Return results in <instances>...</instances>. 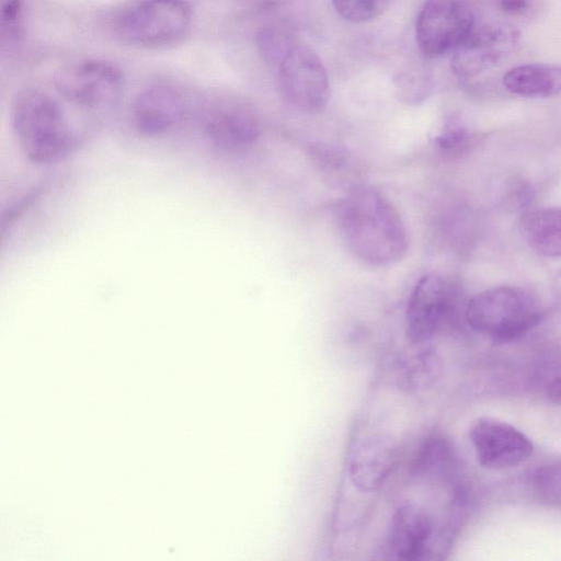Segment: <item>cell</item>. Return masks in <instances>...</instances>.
Returning a JSON list of instances; mask_svg holds the SVG:
<instances>
[{
	"label": "cell",
	"instance_id": "6da1fadb",
	"mask_svg": "<svg viewBox=\"0 0 561 561\" xmlns=\"http://www.w3.org/2000/svg\"><path fill=\"white\" fill-rule=\"evenodd\" d=\"M335 227L347 251L365 265L400 262L409 250V233L396 206L368 185L345 193L332 208Z\"/></svg>",
	"mask_w": 561,
	"mask_h": 561
},
{
	"label": "cell",
	"instance_id": "7a4b0ae2",
	"mask_svg": "<svg viewBox=\"0 0 561 561\" xmlns=\"http://www.w3.org/2000/svg\"><path fill=\"white\" fill-rule=\"evenodd\" d=\"M11 121L22 152L34 163L57 161L75 146V136L59 104L39 89L25 88L15 94Z\"/></svg>",
	"mask_w": 561,
	"mask_h": 561
},
{
	"label": "cell",
	"instance_id": "3957f363",
	"mask_svg": "<svg viewBox=\"0 0 561 561\" xmlns=\"http://www.w3.org/2000/svg\"><path fill=\"white\" fill-rule=\"evenodd\" d=\"M465 318L477 332L497 341H512L537 325L541 311L523 289L497 286L474 295L467 304Z\"/></svg>",
	"mask_w": 561,
	"mask_h": 561
},
{
	"label": "cell",
	"instance_id": "277c9868",
	"mask_svg": "<svg viewBox=\"0 0 561 561\" xmlns=\"http://www.w3.org/2000/svg\"><path fill=\"white\" fill-rule=\"evenodd\" d=\"M468 0H426L415 22V39L426 57H437L458 48L476 28Z\"/></svg>",
	"mask_w": 561,
	"mask_h": 561
},
{
	"label": "cell",
	"instance_id": "5b68a950",
	"mask_svg": "<svg viewBox=\"0 0 561 561\" xmlns=\"http://www.w3.org/2000/svg\"><path fill=\"white\" fill-rule=\"evenodd\" d=\"M278 90L283 100L297 111L317 114L329 101L327 69L309 47L297 44L278 65Z\"/></svg>",
	"mask_w": 561,
	"mask_h": 561
},
{
	"label": "cell",
	"instance_id": "8992f818",
	"mask_svg": "<svg viewBox=\"0 0 561 561\" xmlns=\"http://www.w3.org/2000/svg\"><path fill=\"white\" fill-rule=\"evenodd\" d=\"M190 22L184 0H146L119 18L117 31L129 43L158 46L182 37Z\"/></svg>",
	"mask_w": 561,
	"mask_h": 561
},
{
	"label": "cell",
	"instance_id": "52a82bcc",
	"mask_svg": "<svg viewBox=\"0 0 561 561\" xmlns=\"http://www.w3.org/2000/svg\"><path fill=\"white\" fill-rule=\"evenodd\" d=\"M454 301V289L443 276L423 275L407 301L404 330L408 340L413 344L431 340L451 317Z\"/></svg>",
	"mask_w": 561,
	"mask_h": 561
},
{
	"label": "cell",
	"instance_id": "ba28073f",
	"mask_svg": "<svg viewBox=\"0 0 561 561\" xmlns=\"http://www.w3.org/2000/svg\"><path fill=\"white\" fill-rule=\"evenodd\" d=\"M55 84L60 94L76 105L104 108L119 98L123 75L110 62L87 60L61 69L55 77Z\"/></svg>",
	"mask_w": 561,
	"mask_h": 561
},
{
	"label": "cell",
	"instance_id": "9c48e42d",
	"mask_svg": "<svg viewBox=\"0 0 561 561\" xmlns=\"http://www.w3.org/2000/svg\"><path fill=\"white\" fill-rule=\"evenodd\" d=\"M469 437L481 466L507 469L527 460L534 445L513 425L493 417L477 419L469 428Z\"/></svg>",
	"mask_w": 561,
	"mask_h": 561
},
{
	"label": "cell",
	"instance_id": "30bf717a",
	"mask_svg": "<svg viewBox=\"0 0 561 561\" xmlns=\"http://www.w3.org/2000/svg\"><path fill=\"white\" fill-rule=\"evenodd\" d=\"M204 131L209 141L221 150L241 152L255 144L261 133V121L250 102L227 96L208 112Z\"/></svg>",
	"mask_w": 561,
	"mask_h": 561
},
{
	"label": "cell",
	"instance_id": "8fae6325",
	"mask_svg": "<svg viewBox=\"0 0 561 561\" xmlns=\"http://www.w3.org/2000/svg\"><path fill=\"white\" fill-rule=\"evenodd\" d=\"M398 442L385 433L362 437L351 450L347 472L351 483L362 492H374L387 481L398 466Z\"/></svg>",
	"mask_w": 561,
	"mask_h": 561
},
{
	"label": "cell",
	"instance_id": "7c38bea8",
	"mask_svg": "<svg viewBox=\"0 0 561 561\" xmlns=\"http://www.w3.org/2000/svg\"><path fill=\"white\" fill-rule=\"evenodd\" d=\"M518 37V31L508 25H477L469 37L454 50V73L465 80L492 68Z\"/></svg>",
	"mask_w": 561,
	"mask_h": 561
},
{
	"label": "cell",
	"instance_id": "4fadbf2b",
	"mask_svg": "<svg viewBox=\"0 0 561 561\" xmlns=\"http://www.w3.org/2000/svg\"><path fill=\"white\" fill-rule=\"evenodd\" d=\"M185 112L182 96L174 89L157 84L142 90L133 104V122L141 135L153 137L178 125Z\"/></svg>",
	"mask_w": 561,
	"mask_h": 561
},
{
	"label": "cell",
	"instance_id": "5bb4252c",
	"mask_svg": "<svg viewBox=\"0 0 561 561\" xmlns=\"http://www.w3.org/2000/svg\"><path fill=\"white\" fill-rule=\"evenodd\" d=\"M433 535V523L427 513L412 502L401 503L393 512L387 543L399 560L414 561L425 553Z\"/></svg>",
	"mask_w": 561,
	"mask_h": 561
},
{
	"label": "cell",
	"instance_id": "9a60e30c",
	"mask_svg": "<svg viewBox=\"0 0 561 561\" xmlns=\"http://www.w3.org/2000/svg\"><path fill=\"white\" fill-rule=\"evenodd\" d=\"M307 154L331 187L347 193L366 184L367 170L364 162L344 146L317 141L308 146Z\"/></svg>",
	"mask_w": 561,
	"mask_h": 561
},
{
	"label": "cell",
	"instance_id": "2e32d148",
	"mask_svg": "<svg viewBox=\"0 0 561 561\" xmlns=\"http://www.w3.org/2000/svg\"><path fill=\"white\" fill-rule=\"evenodd\" d=\"M503 84L511 93L522 96H552L561 93V66L523 64L505 72Z\"/></svg>",
	"mask_w": 561,
	"mask_h": 561
},
{
	"label": "cell",
	"instance_id": "e0dca14e",
	"mask_svg": "<svg viewBox=\"0 0 561 561\" xmlns=\"http://www.w3.org/2000/svg\"><path fill=\"white\" fill-rule=\"evenodd\" d=\"M523 226L526 241L537 254L561 257V207L533 210Z\"/></svg>",
	"mask_w": 561,
	"mask_h": 561
},
{
	"label": "cell",
	"instance_id": "ac0fdd59",
	"mask_svg": "<svg viewBox=\"0 0 561 561\" xmlns=\"http://www.w3.org/2000/svg\"><path fill=\"white\" fill-rule=\"evenodd\" d=\"M456 468V455L450 442L440 434H433L423 442L411 466L417 479L446 480Z\"/></svg>",
	"mask_w": 561,
	"mask_h": 561
},
{
	"label": "cell",
	"instance_id": "d6986e66",
	"mask_svg": "<svg viewBox=\"0 0 561 561\" xmlns=\"http://www.w3.org/2000/svg\"><path fill=\"white\" fill-rule=\"evenodd\" d=\"M440 370L438 354L431 348H423L402 363L401 381L408 389H424L435 382Z\"/></svg>",
	"mask_w": 561,
	"mask_h": 561
},
{
	"label": "cell",
	"instance_id": "ffe728a7",
	"mask_svg": "<svg viewBox=\"0 0 561 561\" xmlns=\"http://www.w3.org/2000/svg\"><path fill=\"white\" fill-rule=\"evenodd\" d=\"M296 45L293 32L284 24L265 25L256 34L257 50L263 60L270 65H279Z\"/></svg>",
	"mask_w": 561,
	"mask_h": 561
},
{
	"label": "cell",
	"instance_id": "44dd1931",
	"mask_svg": "<svg viewBox=\"0 0 561 561\" xmlns=\"http://www.w3.org/2000/svg\"><path fill=\"white\" fill-rule=\"evenodd\" d=\"M394 93L407 105H419L432 93L433 79L421 67L400 71L393 78Z\"/></svg>",
	"mask_w": 561,
	"mask_h": 561
},
{
	"label": "cell",
	"instance_id": "7402d4cb",
	"mask_svg": "<svg viewBox=\"0 0 561 561\" xmlns=\"http://www.w3.org/2000/svg\"><path fill=\"white\" fill-rule=\"evenodd\" d=\"M531 485L536 496L543 503L561 505V459L539 466L533 473Z\"/></svg>",
	"mask_w": 561,
	"mask_h": 561
},
{
	"label": "cell",
	"instance_id": "603a6c76",
	"mask_svg": "<svg viewBox=\"0 0 561 561\" xmlns=\"http://www.w3.org/2000/svg\"><path fill=\"white\" fill-rule=\"evenodd\" d=\"M471 137L466 126L458 122H450L433 137V145L440 154L455 157L467 150Z\"/></svg>",
	"mask_w": 561,
	"mask_h": 561
},
{
	"label": "cell",
	"instance_id": "cb8c5ba5",
	"mask_svg": "<svg viewBox=\"0 0 561 561\" xmlns=\"http://www.w3.org/2000/svg\"><path fill=\"white\" fill-rule=\"evenodd\" d=\"M341 16L351 22H367L380 14L392 0H332Z\"/></svg>",
	"mask_w": 561,
	"mask_h": 561
},
{
	"label": "cell",
	"instance_id": "d4e9b609",
	"mask_svg": "<svg viewBox=\"0 0 561 561\" xmlns=\"http://www.w3.org/2000/svg\"><path fill=\"white\" fill-rule=\"evenodd\" d=\"M21 0H5L2 3V32L9 35L10 39L18 37L21 26Z\"/></svg>",
	"mask_w": 561,
	"mask_h": 561
},
{
	"label": "cell",
	"instance_id": "484cf974",
	"mask_svg": "<svg viewBox=\"0 0 561 561\" xmlns=\"http://www.w3.org/2000/svg\"><path fill=\"white\" fill-rule=\"evenodd\" d=\"M530 0H500V8L506 13L518 14L527 10Z\"/></svg>",
	"mask_w": 561,
	"mask_h": 561
},
{
	"label": "cell",
	"instance_id": "4316f807",
	"mask_svg": "<svg viewBox=\"0 0 561 561\" xmlns=\"http://www.w3.org/2000/svg\"><path fill=\"white\" fill-rule=\"evenodd\" d=\"M547 392L551 401L561 405V377L553 379L549 383Z\"/></svg>",
	"mask_w": 561,
	"mask_h": 561
}]
</instances>
